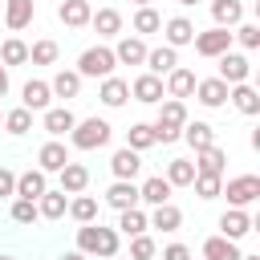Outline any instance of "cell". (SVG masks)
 I'll list each match as a JSON object with an SVG mask.
<instances>
[{"label":"cell","instance_id":"23","mask_svg":"<svg viewBox=\"0 0 260 260\" xmlns=\"http://www.w3.org/2000/svg\"><path fill=\"white\" fill-rule=\"evenodd\" d=\"M171 183L162 179V175H150L142 187H138V203H150V207H162V203H171Z\"/></svg>","mask_w":260,"mask_h":260},{"label":"cell","instance_id":"56","mask_svg":"<svg viewBox=\"0 0 260 260\" xmlns=\"http://www.w3.org/2000/svg\"><path fill=\"white\" fill-rule=\"evenodd\" d=\"M110 260H118V256H110Z\"/></svg>","mask_w":260,"mask_h":260},{"label":"cell","instance_id":"14","mask_svg":"<svg viewBox=\"0 0 260 260\" xmlns=\"http://www.w3.org/2000/svg\"><path fill=\"white\" fill-rule=\"evenodd\" d=\"M73 126H77V114H73L69 106H49V110H45V134H49V138H65Z\"/></svg>","mask_w":260,"mask_h":260},{"label":"cell","instance_id":"20","mask_svg":"<svg viewBox=\"0 0 260 260\" xmlns=\"http://www.w3.org/2000/svg\"><path fill=\"white\" fill-rule=\"evenodd\" d=\"M110 171H114V179H126V183H134V175L142 171V154H138V150H130V146H122V150H114V158H110Z\"/></svg>","mask_w":260,"mask_h":260},{"label":"cell","instance_id":"12","mask_svg":"<svg viewBox=\"0 0 260 260\" xmlns=\"http://www.w3.org/2000/svg\"><path fill=\"white\" fill-rule=\"evenodd\" d=\"M65 162H69V150H65L61 138H49V142L37 150V171H45V175H57Z\"/></svg>","mask_w":260,"mask_h":260},{"label":"cell","instance_id":"35","mask_svg":"<svg viewBox=\"0 0 260 260\" xmlns=\"http://www.w3.org/2000/svg\"><path fill=\"white\" fill-rule=\"evenodd\" d=\"M98 211H102V207H98V199L81 191V195H73V199H69V211H65V215H73L77 223H98Z\"/></svg>","mask_w":260,"mask_h":260},{"label":"cell","instance_id":"51","mask_svg":"<svg viewBox=\"0 0 260 260\" xmlns=\"http://www.w3.org/2000/svg\"><path fill=\"white\" fill-rule=\"evenodd\" d=\"M179 4H183V8H195V4H199V0H179Z\"/></svg>","mask_w":260,"mask_h":260},{"label":"cell","instance_id":"53","mask_svg":"<svg viewBox=\"0 0 260 260\" xmlns=\"http://www.w3.org/2000/svg\"><path fill=\"white\" fill-rule=\"evenodd\" d=\"M240 260H260V256H240Z\"/></svg>","mask_w":260,"mask_h":260},{"label":"cell","instance_id":"39","mask_svg":"<svg viewBox=\"0 0 260 260\" xmlns=\"http://www.w3.org/2000/svg\"><path fill=\"white\" fill-rule=\"evenodd\" d=\"M130 28H134V37H146V32H162V16H158L154 8H138V12H134V20H130Z\"/></svg>","mask_w":260,"mask_h":260},{"label":"cell","instance_id":"41","mask_svg":"<svg viewBox=\"0 0 260 260\" xmlns=\"http://www.w3.org/2000/svg\"><path fill=\"white\" fill-rule=\"evenodd\" d=\"M57 53H61V49H57V41H49V37L28 45V61H32V65H53V61H57Z\"/></svg>","mask_w":260,"mask_h":260},{"label":"cell","instance_id":"32","mask_svg":"<svg viewBox=\"0 0 260 260\" xmlns=\"http://www.w3.org/2000/svg\"><path fill=\"white\" fill-rule=\"evenodd\" d=\"M146 228H150V223H146V211H142V207L118 211V228H114L118 236H130V240H134V236H146Z\"/></svg>","mask_w":260,"mask_h":260},{"label":"cell","instance_id":"7","mask_svg":"<svg viewBox=\"0 0 260 260\" xmlns=\"http://www.w3.org/2000/svg\"><path fill=\"white\" fill-rule=\"evenodd\" d=\"M219 61V81L223 85H240V81H248V73H252V61L244 57V53H223V57H215Z\"/></svg>","mask_w":260,"mask_h":260},{"label":"cell","instance_id":"27","mask_svg":"<svg viewBox=\"0 0 260 260\" xmlns=\"http://www.w3.org/2000/svg\"><path fill=\"white\" fill-rule=\"evenodd\" d=\"M228 102H232L240 114H260V93H256V85H248V81L228 85Z\"/></svg>","mask_w":260,"mask_h":260},{"label":"cell","instance_id":"5","mask_svg":"<svg viewBox=\"0 0 260 260\" xmlns=\"http://www.w3.org/2000/svg\"><path fill=\"white\" fill-rule=\"evenodd\" d=\"M219 195H228L232 207H252L260 199V179L256 175H236V179H228V187Z\"/></svg>","mask_w":260,"mask_h":260},{"label":"cell","instance_id":"26","mask_svg":"<svg viewBox=\"0 0 260 260\" xmlns=\"http://www.w3.org/2000/svg\"><path fill=\"white\" fill-rule=\"evenodd\" d=\"M114 61L118 65H142L146 61V41L142 37H122L114 45Z\"/></svg>","mask_w":260,"mask_h":260},{"label":"cell","instance_id":"46","mask_svg":"<svg viewBox=\"0 0 260 260\" xmlns=\"http://www.w3.org/2000/svg\"><path fill=\"white\" fill-rule=\"evenodd\" d=\"M158 256V244L150 236H134L130 240V260H154Z\"/></svg>","mask_w":260,"mask_h":260},{"label":"cell","instance_id":"44","mask_svg":"<svg viewBox=\"0 0 260 260\" xmlns=\"http://www.w3.org/2000/svg\"><path fill=\"white\" fill-rule=\"evenodd\" d=\"M232 41H240L244 49H260V24L240 20V24H236V32H232Z\"/></svg>","mask_w":260,"mask_h":260},{"label":"cell","instance_id":"30","mask_svg":"<svg viewBox=\"0 0 260 260\" xmlns=\"http://www.w3.org/2000/svg\"><path fill=\"white\" fill-rule=\"evenodd\" d=\"M179 138H187V142H191V150H203V146H215V126L195 118V122H187V126H183V134H179Z\"/></svg>","mask_w":260,"mask_h":260},{"label":"cell","instance_id":"8","mask_svg":"<svg viewBox=\"0 0 260 260\" xmlns=\"http://www.w3.org/2000/svg\"><path fill=\"white\" fill-rule=\"evenodd\" d=\"M195 69H187V65H175L171 73H167V81H162V93L167 98H175V102H183V98H191L195 93Z\"/></svg>","mask_w":260,"mask_h":260},{"label":"cell","instance_id":"19","mask_svg":"<svg viewBox=\"0 0 260 260\" xmlns=\"http://www.w3.org/2000/svg\"><path fill=\"white\" fill-rule=\"evenodd\" d=\"M146 73H154V77H167L175 65H179V49H171V45H158V49H146Z\"/></svg>","mask_w":260,"mask_h":260},{"label":"cell","instance_id":"1","mask_svg":"<svg viewBox=\"0 0 260 260\" xmlns=\"http://www.w3.org/2000/svg\"><path fill=\"white\" fill-rule=\"evenodd\" d=\"M187 122H191V118H187V102L162 98V102H158V118L150 122V130H154V142H162V146L179 142V134H183V126H187Z\"/></svg>","mask_w":260,"mask_h":260},{"label":"cell","instance_id":"15","mask_svg":"<svg viewBox=\"0 0 260 260\" xmlns=\"http://www.w3.org/2000/svg\"><path fill=\"white\" fill-rule=\"evenodd\" d=\"M45 191H49V175L32 167V171L16 175V195H12V199H32V203H37V199H41Z\"/></svg>","mask_w":260,"mask_h":260},{"label":"cell","instance_id":"11","mask_svg":"<svg viewBox=\"0 0 260 260\" xmlns=\"http://www.w3.org/2000/svg\"><path fill=\"white\" fill-rule=\"evenodd\" d=\"M252 228H256V223H252V215H248L244 207H228V211L219 215V236H223V240H244Z\"/></svg>","mask_w":260,"mask_h":260},{"label":"cell","instance_id":"38","mask_svg":"<svg viewBox=\"0 0 260 260\" xmlns=\"http://www.w3.org/2000/svg\"><path fill=\"white\" fill-rule=\"evenodd\" d=\"M24 61H28V45H24L20 37H8V41L0 45V65L12 69V65H24Z\"/></svg>","mask_w":260,"mask_h":260},{"label":"cell","instance_id":"9","mask_svg":"<svg viewBox=\"0 0 260 260\" xmlns=\"http://www.w3.org/2000/svg\"><path fill=\"white\" fill-rule=\"evenodd\" d=\"M130 98L134 102H142V106H158L167 93H162V77H154V73H138L134 81H130Z\"/></svg>","mask_w":260,"mask_h":260},{"label":"cell","instance_id":"2","mask_svg":"<svg viewBox=\"0 0 260 260\" xmlns=\"http://www.w3.org/2000/svg\"><path fill=\"white\" fill-rule=\"evenodd\" d=\"M118 232L114 228H102V223H81L77 228V252L81 256H98V260H110L118 256Z\"/></svg>","mask_w":260,"mask_h":260},{"label":"cell","instance_id":"40","mask_svg":"<svg viewBox=\"0 0 260 260\" xmlns=\"http://www.w3.org/2000/svg\"><path fill=\"white\" fill-rule=\"evenodd\" d=\"M126 146L138 150V154L150 150V146H154V130H150V122H134V126L126 130Z\"/></svg>","mask_w":260,"mask_h":260},{"label":"cell","instance_id":"37","mask_svg":"<svg viewBox=\"0 0 260 260\" xmlns=\"http://www.w3.org/2000/svg\"><path fill=\"white\" fill-rule=\"evenodd\" d=\"M162 179H167L171 187H191V183H195V162H191V158H171Z\"/></svg>","mask_w":260,"mask_h":260},{"label":"cell","instance_id":"17","mask_svg":"<svg viewBox=\"0 0 260 260\" xmlns=\"http://www.w3.org/2000/svg\"><path fill=\"white\" fill-rule=\"evenodd\" d=\"M89 16H93L89 0H61V4H57V20H61L65 28H85Z\"/></svg>","mask_w":260,"mask_h":260},{"label":"cell","instance_id":"47","mask_svg":"<svg viewBox=\"0 0 260 260\" xmlns=\"http://www.w3.org/2000/svg\"><path fill=\"white\" fill-rule=\"evenodd\" d=\"M12 195H16V171L0 162V199H12Z\"/></svg>","mask_w":260,"mask_h":260},{"label":"cell","instance_id":"36","mask_svg":"<svg viewBox=\"0 0 260 260\" xmlns=\"http://www.w3.org/2000/svg\"><path fill=\"white\" fill-rule=\"evenodd\" d=\"M244 252L236 248V240H223V236H211L203 240V260H240Z\"/></svg>","mask_w":260,"mask_h":260},{"label":"cell","instance_id":"34","mask_svg":"<svg viewBox=\"0 0 260 260\" xmlns=\"http://www.w3.org/2000/svg\"><path fill=\"white\" fill-rule=\"evenodd\" d=\"M37 211H41V219H61L65 211H69V199H65V191H45L41 199H37Z\"/></svg>","mask_w":260,"mask_h":260},{"label":"cell","instance_id":"31","mask_svg":"<svg viewBox=\"0 0 260 260\" xmlns=\"http://www.w3.org/2000/svg\"><path fill=\"white\" fill-rule=\"evenodd\" d=\"M146 223L158 228V232H179V228H183V211H179L175 203H162V207H154V211L146 215Z\"/></svg>","mask_w":260,"mask_h":260},{"label":"cell","instance_id":"22","mask_svg":"<svg viewBox=\"0 0 260 260\" xmlns=\"http://www.w3.org/2000/svg\"><path fill=\"white\" fill-rule=\"evenodd\" d=\"M195 98H199V106L219 110V106L228 102V85H223L219 77H203V81H195Z\"/></svg>","mask_w":260,"mask_h":260},{"label":"cell","instance_id":"3","mask_svg":"<svg viewBox=\"0 0 260 260\" xmlns=\"http://www.w3.org/2000/svg\"><path fill=\"white\" fill-rule=\"evenodd\" d=\"M110 138H114V126L106 122V118H81L73 130H69V142L77 146V150H102V146H110Z\"/></svg>","mask_w":260,"mask_h":260},{"label":"cell","instance_id":"24","mask_svg":"<svg viewBox=\"0 0 260 260\" xmlns=\"http://www.w3.org/2000/svg\"><path fill=\"white\" fill-rule=\"evenodd\" d=\"M211 20L215 28H236L244 20V0H211Z\"/></svg>","mask_w":260,"mask_h":260},{"label":"cell","instance_id":"55","mask_svg":"<svg viewBox=\"0 0 260 260\" xmlns=\"http://www.w3.org/2000/svg\"><path fill=\"white\" fill-rule=\"evenodd\" d=\"M0 126H4V114H0Z\"/></svg>","mask_w":260,"mask_h":260},{"label":"cell","instance_id":"33","mask_svg":"<svg viewBox=\"0 0 260 260\" xmlns=\"http://www.w3.org/2000/svg\"><path fill=\"white\" fill-rule=\"evenodd\" d=\"M89 24L98 28V37H106V41H110V37H118V32H122V12H118V8H98V12L89 16Z\"/></svg>","mask_w":260,"mask_h":260},{"label":"cell","instance_id":"45","mask_svg":"<svg viewBox=\"0 0 260 260\" xmlns=\"http://www.w3.org/2000/svg\"><path fill=\"white\" fill-rule=\"evenodd\" d=\"M191 187H195V195H199V199H215V195L223 191V179H219V175H195V183H191Z\"/></svg>","mask_w":260,"mask_h":260},{"label":"cell","instance_id":"54","mask_svg":"<svg viewBox=\"0 0 260 260\" xmlns=\"http://www.w3.org/2000/svg\"><path fill=\"white\" fill-rule=\"evenodd\" d=\"M0 260H16V256H0Z\"/></svg>","mask_w":260,"mask_h":260},{"label":"cell","instance_id":"13","mask_svg":"<svg viewBox=\"0 0 260 260\" xmlns=\"http://www.w3.org/2000/svg\"><path fill=\"white\" fill-rule=\"evenodd\" d=\"M57 179H61V187H57V191H65V195H81V191L89 187V167L69 158V162L57 171Z\"/></svg>","mask_w":260,"mask_h":260},{"label":"cell","instance_id":"25","mask_svg":"<svg viewBox=\"0 0 260 260\" xmlns=\"http://www.w3.org/2000/svg\"><path fill=\"white\" fill-rule=\"evenodd\" d=\"M32 12H37V0H8L4 4V24L12 32H20V28L32 24Z\"/></svg>","mask_w":260,"mask_h":260},{"label":"cell","instance_id":"10","mask_svg":"<svg viewBox=\"0 0 260 260\" xmlns=\"http://www.w3.org/2000/svg\"><path fill=\"white\" fill-rule=\"evenodd\" d=\"M20 106H24L28 114H37V110H49V106H53V89H49V81H41V77H28V81H24V89H20Z\"/></svg>","mask_w":260,"mask_h":260},{"label":"cell","instance_id":"49","mask_svg":"<svg viewBox=\"0 0 260 260\" xmlns=\"http://www.w3.org/2000/svg\"><path fill=\"white\" fill-rule=\"evenodd\" d=\"M0 98H8V69L0 65Z\"/></svg>","mask_w":260,"mask_h":260},{"label":"cell","instance_id":"29","mask_svg":"<svg viewBox=\"0 0 260 260\" xmlns=\"http://www.w3.org/2000/svg\"><path fill=\"white\" fill-rule=\"evenodd\" d=\"M49 89H53V98H77L81 93V77H77V69H57L53 73V81H49Z\"/></svg>","mask_w":260,"mask_h":260},{"label":"cell","instance_id":"4","mask_svg":"<svg viewBox=\"0 0 260 260\" xmlns=\"http://www.w3.org/2000/svg\"><path fill=\"white\" fill-rule=\"evenodd\" d=\"M114 49L106 45H89L81 57H77V77H114Z\"/></svg>","mask_w":260,"mask_h":260},{"label":"cell","instance_id":"42","mask_svg":"<svg viewBox=\"0 0 260 260\" xmlns=\"http://www.w3.org/2000/svg\"><path fill=\"white\" fill-rule=\"evenodd\" d=\"M4 130H8V134H28V130H32V114H28L24 106L8 110V114H4Z\"/></svg>","mask_w":260,"mask_h":260},{"label":"cell","instance_id":"21","mask_svg":"<svg viewBox=\"0 0 260 260\" xmlns=\"http://www.w3.org/2000/svg\"><path fill=\"white\" fill-rule=\"evenodd\" d=\"M98 98H102V106L118 110V106H126V102H130V81H122V77H102Z\"/></svg>","mask_w":260,"mask_h":260},{"label":"cell","instance_id":"43","mask_svg":"<svg viewBox=\"0 0 260 260\" xmlns=\"http://www.w3.org/2000/svg\"><path fill=\"white\" fill-rule=\"evenodd\" d=\"M8 215H12V223H24V228L41 219V211H37V203H32V199H12Z\"/></svg>","mask_w":260,"mask_h":260},{"label":"cell","instance_id":"6","mask_svg":"<svg viewBox=\"0 0 260 260\" xmlns=\"http://www.w3.org/2000/svg\"><path fill=\"white\" fill-rule=\"evenodd\" d=\"M195 53L199 57H223L232 49V28H207V32H195Z\"/></svg>","mask_w":260,"mask_h":260},{"label":"cell","instance_id":"28","mask_svg":"<svg viewBox=\"0 0 260 260\" xmlns=\"http://www.w3.org/2000/svg\"><path fill=\"white\" fill-rule=\"evenodd\" d=\"M195 175H219L223 179V162H228V154L219 150V146H203V150H195Z\"/></svg>","mask_w":260,"mask_h":260},{"label":"cell","instance_id":"48","mask_svg":"<svg viewBox=\"0 0 260 260\" xmlns=\"http://www.w3.org/2000/svg\"><path fill=\"white\" fill-rule=\"evenodd\" d=\"M162 260H191V248L187 244H167L162 248Z\"/></svg>","mask_w":260,"mask_h":260},{"label":"cell","instance_id":"50","mask_svg":"<svg viewBox=\"0 0 260 260\" xmlns=\"http://www.w3.org/2000/svg\"><path fill=\"white\" fill-rule=\"evenodd\" d=\"M57 260H89V256H81V252H77V248H73V252H61V256H57Z\"/></svg>","mask_w":260,"mask_h":260},{"label":"cell","instance_id":"18","mask_svg":"<svg viewBox=\"0 0 260 260\" xmlns=\"http://www.w3.org/2000/svg\"><path fill=\"white\" fill-rule=\"evenodd\" d=\"M195 24L187 20V16H171V20H162V37H167V45L171 49H183V45H191L195 41Z\"/></svg>","mask_w":260,"mask_h":260},{"label":"cell","instance_id":"52","mask_svg":"<svg viewBox=\"0 0 260 260\" xmlns=\"http://www.w3.org/2000/svg\"><path fill=\"white\" fill-rule=\"evenodd\" d=\"M134 4H138V8H150V0H134Z\"/></svg>","mask_w":260,"mask_h":260},{"label":"cell","instance_id":"16","mask_svg":"<svg viewBox=\"0 0 260 260\" xmlns=\"http://www.w3.org/2000/svg\"><path fill=\"white\" fill-rule=\"evenodd\" d=\"M106 203H110L114 211H130V207H138V183L114 179V183L106 187Z\"/></svg>","mask_w":260,"mask_h":260}]
</instances>
